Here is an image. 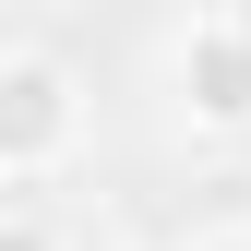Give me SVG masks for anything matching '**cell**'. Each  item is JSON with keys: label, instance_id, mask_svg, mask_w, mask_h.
Here are the masks:
<instances>
[{"label": "cell", "instance_id": "1", "mask_svg": "<svg viewBox=\"0 0 251 251\" xmlns=\"http://www.w3.org/2000/svg\"><path fill=\"white\" fill-rule=\"evenodd\" d=\"M84 155V72L60 48H0V179H60Z\"/></svg>", "mask_w": 251, "mask_h": 251}, {"label": "cell", "instance_id": "2", "mask_svg": "<svg viewBox=\"0 0 251 251\" xmlns=\"http://www.w3.org/2000/svg\"><path fill=\"white\" fill-rule=\"evenodd\" d=\"M168 96L192 132H251V0H215V12L179 24L168 48Z\"/></svg>", "mask_w": 251, "mask_h": 251}, {"label": "cell", "instance_id": "3", "mask_svg": "<svg viewBox=\"0 0 251 251\" xmlns=\"http://www.w3.org/2000/svg\"><path fill=\"white\" fill-rule=\"evenodd\" d=\"M0 251H72V239H60L48 215H0Z\"/></svg>", "mask_w": 251, "mask_h": 251}, {"label": "cell", "instance_id": "4", "mask_svg": "<svg viewBox=\"0 0 251 251\" xmlns=\"http://www.w3.org/2000/svg\"><path fill=\"white\" fill-rule=\"evenodd\" d=\"M179 251H251V227H203V239H179Z\"/></svg>", "mask_w": 251, "mask_h": 251}]
</instances>
